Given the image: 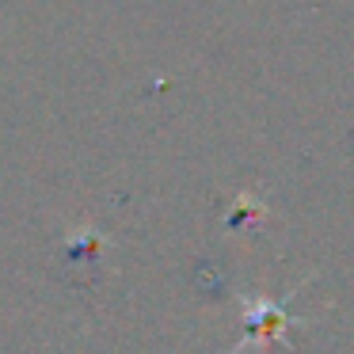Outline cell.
Returning a JSON list of instances; mask_svg holds the SVG:
<instances>
[{"mask_svg": "<svg viewBox=\"0 0 354 354\" xmlns=\"http://www.w3.org/2000/svg\"><path fill=\"white\" fill-rule=\"evenodd\" d=\"M305 286H293L290 293L282 297H263V293H248L240 290L236 301H240V313H244V339L232 346L229 354H244V351H263L270 343H282L290 335V328L297 324H313L308 316H293L290 313V297L301 293Z\"/></svg>", "mask_w": 354, "mask_h": 354, "instance_id": "1", "label": "cell"}]
</instances>
